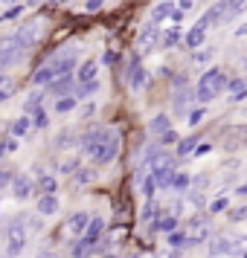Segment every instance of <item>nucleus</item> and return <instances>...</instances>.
<instances>
[{
    "mask_svg": "<svg viewBox=\"0 0 247 258\" xmlns=\"http://www.w3.org/2000/svg\"><path fill=\"white\" fill-rule=\"evenodd\" d=\"M73 70H76V55L73 52H61V55H56L50 64H44L35 73V84L38 87H47V84H53L61 76H73Z\"/></svg>",
    "mask_w": 247,
    "mask_h": 258,
    "instance_id": "1",
    "label": "nucleus"
},
{
    "mask_svg": "<svg viewBox=\"0 0 247 258\" xmlns=\"http://www.w3.org/2000/svg\"><path fill=\"white\" fill-rule=\"evenodd\" d=\"M224 87H227V76H224L221 70H207L198 79V102L201 105L212 102L215 96H221Z\"/></svg>",
    "mask_w": 247,
    "mask_h": 258,
    "instance_id": "2",
    "label": "nucleus"
},
{
    "mask_svg": "<svg viewBox=\"0 0 247 258\" xmlns=\"http://www.w3.org/2000/svg\"><path fill=\"white\" fill-rule=\"evenodd\" d=\"M24 244H26V223L24 218H12L9 226H6V252H9V258L21 255Z\"/></svg>",
    "mask_w": 247,
    "mask_h": 258,
    "instance_id": "3",
    "label": "nucleus"
},
{
    "mask_svg": "<svg viewBox=\"0 0 247 258\" xmlns=\"http://www.w3.org/2000/svg\"><path fill=\"white\" fill-rule=\"evenodd\" d=\"M117 154H119V137L114 134V131H108V137H105L102 142H99V145H96L93 151L87 154V157H90L93 163L105 165V163H111V160H114Z\"/></svg>",
    "mask_w": 247,
    "mask_h": 258,
    "instance_id": "4",
    "label": "nucleus"
},
{
    "mask_svg": "<svg viewBox=\"0 0 247 258\" xmlns=\"http://www.w3.org/2000/svg\"><path fill=\"white\" fill-rule=\"evenodd\" d=\"M105 137H108V128H87V131L82 134L79 145H82V151H84V154H90L96 145H99V142L105 140Z\"/></svg>",
    "mask_w": 247,
    "mask_h": 258,
    "instance_id": "5",
    "label": "nucleus"
},
{
    "mask_svg": "<svg viewBox=\"0 0 247 258\" xmlns=\"http://www.w3.org/2000/svg\"><path fill=\"white\" fill-rule=\"evenodd\" d=\"M145 84H149V73L140 67V58H134L131 61V70H128V87L137 93V90H142Z\"/></svg>",
    "mask_w": 247,
    "mask_h": 258,
    "instance_id": "6",
    "label": "nucleus"
},
{
    "mask_svg": "<svg viewBox=\"0 0 247 258\" xmlns=\"http://www.w3.org/2000/svg\"><path fill=\"white\" fill-rule=\"evenodd\" d=\"M207 26H210V21H207V18H201L198 24L186 32V38H183V41H186L189 49H198L201 44H204V38H207Z\"/></svg>",
    "mask_w": 247,
    "mask_h": 258,
    "instance_id": "7",
    "label": "nucleus"
},
{
    "mask_svg": "<svg viewBox=\"0 0 247 258\" xmlns=\"http://www.w3.org/2000/svg\"><path fill=\"white\" fill-rule=\"evenodd\" d=\"M157 41H160L157 26H145V29H140V35H137V52H140V55H145V52H149Z\"/></svg>",
    "mask_w": 247,
    "mask_h": 258,
    "instance_id": "8",
    "label": "nucleus"
},
{
    "mask_svg": "<svg viewBox=\"0 0 247 258\" xmlns=\"http://www.w3.org/2000/svg\"><path fill=\"white\" fill-rule=\"evenodd\" d=\"M96 73H99V61L87 58V61H82V67L73 73V76H76V82L79 84H90V82H96Z\"/></svg>",
    "mask_w": 247,
    "mask_h": 258,
    "instance_id": "9",
    "label": "nucleus"
},
{
    "mask_svg": "<svg viewBox=\"0 0 247 258\" xmlns=\"http://www.w3.org/2000/svg\"><path fill=\"white\" fill-rule=\"evenodd\" d=\"M207 232H210L207 221H192L183 235H186V244H201V241H207Z\"/></svg>",
    "mask_w": 247,
    "mask_h": 258,
    "instance_id": "10",
    "label": "nucleus"
},
{
    "mask_svg": "<svg viewBox=\"0 0 247 258\" xmlns=\"http://www.w3.org/2000/svg\"><path fill=\"white\" fill-rule=\"evenodd\" d=\"M9 186H12V195H15V198H21V200L32 195V180H29V177H24V174H15Z\"/></svg>",
    "mask_w": 247,
    "mask_h": 258,
    "instance_id": "11",
    "label": "nucleus"
},
{
    "mask_svg": "<svg viewBox=\"0 0 247 258\" xmlns=\"http://www.w3.org/2000/svg\"><path fill=\"white\" fill-rule=\"evenodd\" d=\"M73 84H76V76H61V79H56L53 84H47V90L61 99V96H67L73 90Z\"/></svg>",
    "mask_w": 247,
    "mask_h": 258,
    "instance_id": "12",
    "label": "nucleus"
},
{
    "mask_svg": "<svg viewBox=\"0 0 247 258\" xmlns=\"http://www.w3.org/2000/svg\"><path fill=\"white\" fill-rule=\"evenodd\" d=\"M90 218H93V215H87V212H76V215H70V221H67V229H70L73 235H84Z\"/></svg>",
    "mask_w": 247,
    "mask_h": 258,
    "instance_id": "13",
    "label": "nucleus"
},
{
    "mask_svg": "<svg viewBox=\"0 0 247 258\" xmlns=\"http://www.w3.org/2000/svg\"><path fill=\"white\" fill-rule=\"evenodd\" d=\"M102 226H105V223H102V218H90V223H87V229H84V235H82V241H87V244H96V241H99V235H102Z\"/></svg>",
    "mask_w": 247,
    "mask_h": 258,
    "instance_id": "14",
    "label": "nucleus"
},
{
    "mask_svg": "<svg viewBox=\"0 0 247 258\" xmlns=\"http://www.w3.org/2000/svg\"><path fill=\"white\" fill-rule=\"evenodd\" d=\"M175 3H169V0H163V3H157L154 6V12H152V18H154V24H160V21H166V18H172L175 15Z\"/></svg>",
    "mask_w": 247,
    "mask_h": 258,
    "instance_id": "15",
    "label": "nucleus"
},
{
    "mask_svg": "<svg viewBox=\"0 0 247 258\" xmlns=\"http://www.w3.org/2000/svg\"><path fill=\"white\" fill-rule=\"evenodd\" d=\"M38 212H41V215H56V212H59V198H56V195H44V198L38 200Z\"/></svg>",
    "mask_w": 247,
    "mask_h": 258,
    "instance_id": "16",
    "label": "nucleus"
},
{
    "mask_svg": "<svg viewBox=\"0 0 247 258\" xmlns=\"http://www.w3.org/2000/svg\"><path fill=\"white\" fill-rule=\"evenodd\" d=\"M29 131H32V119L29 116H21V119H15L12 122V137L15 140H18V137H26Z\"/></svg>",
    "mask_w": 247,
    "mask_h": 258,
    "instance_id": "17",
    "label": "nucleus"
},
{
    "mask_svg": "<svg viewBox=\"0 0 247 258\" xmlns=\"http://www.w3.org/2000/svg\"><path fill=\"white\" fill-rule=\"evenodd\" d=\"M149 131H152V134H160V137H163L166 131H172V122H169V116H166V113H160V116H154V119H152Z\"/></svg>",
    "mask_w": 247,
    "mask_h": 258,
    "instance_id": "18",
    "label": "nucleus"
},
{
    "mask_svg": "<svg viewBox=\"0 0 247 258\" xmlns=\"http://www.w3.org/2000/svg\"><path fill=\"white\" fill-rule=\"evenodd\" d=\"M76 105H79V96L67 93V96H61L59 102H56V110H59V113H67V110H76Z\"/></svg>",
    "mask_w": 247,
    "mask_h": 258,
    "instance_id": "19",
    "label": "nucleus"
},
{
    "mask_svg": "<svg viewBox=\"0 0 247 258\" xmlns=\"http://www.w3.org/2000/svg\"><path fill=\"white\" fill-rule=\"evenodd\" d=\"M177 41H180V29H177V26L163 29V35H160V44H163V47H175Z\"/></svg>",
    "mask_w": 247,
    "mask_h": 258,
    "instance_id": "20",
    "label": "nucleus"
},
{
    "mask_svg": "<svg viewBox=\"0 0 247 258\" xmlns=\"http://www.w3.org/2000/svg\"><path fill=\"white\" fill-rule=\"evenodd\" d=\"M12 93H15V82L9 79V76H3V73H0V102H6Z\"/></svg>",
    "mask_w": 247,
    "mask_h": 258,
    "instance_id": "21",
    "label": "nucleus"
},
{
    "mask_svg": "<svg viewBox=\"0 0 247 258\" xmlns=\"http://www.w3.org/2000/svg\"><path fill=\"white\" fill-rule=\"evenodd\" d=\"M160 232H175V226H177V221H175V215H160V221L154 223Z\"/></svg>",
    "mask_w": 247,
    "mask_h": 258,
    "instance_id": "22",
    "label": "nucleus"
},
{
    "mask_svg": "<svg viewBox=\"0 0 247 258\" xmlns=\"http://www.w3.org/2000/svg\"><path fill=\"white\" fill-rule=\"evenodd\" d=\"M35 110H41V93H32L29 99H26V105H24V116H32Z\"/></svg>",
    "mask_w": 247,
    "mask_h": 258,
    "instance_id": "23",
    "label": "nucleus"
},
{
    "mask_svg": "<svg viewBox=\"0 0 247 258\" xmlns=\"http://www.w3.org/2000/svg\"><path fill=\"white\" fill-rule=\"evenodd\" d=\"M93 246L96 244H87V241L76 244V246H73V258H90V255H93Z\"/></svg>",
    "mask_w": 247,
    "mask_h": 258,
    "instance_id": "24",
    "label": "nucleus"
},
{
    "mask_svg": "<svg viewBox=\"0 0 247 258\" xmlns=\"http://www.w3.org/2000/svg\"><path fill=\"white\" fill-rule=\"evenodd\" d=\"M29 119H32V128H47V125H50V116H47V110H44V107L35 110Z\"/></svg>",
    "mask_w": 247,
    "mask_h": 258,
    "instance_id": "25",
    "label": "nucleus"
},
{
    "mask_svg": "<svg viewBox=\"0 0 247 258\" xmlns=\"http://www.w3.org/2000/svg\"><path fill=\"white\" fill-rule=\"evenodd\" d=\"M195 145H198V140H195V137L177 142V154H180V157H183V154H195Z\"/></svg>",
    "mask_w": 247,
    "mask_h": 258,
    "instance_id": "26",
    "label": "nucleus"
},
{
    "mask_svg": "<svg viewBox=\"0 0 247 258\" xmlns=\"http://www.w3.org/2000/svg\"><path fill=\"white\" fill-rule=\"evenodd\" d=\"M38 180H41V191H44V195H56V180H53V177L41 174Z\"/></svg>",
    "mask_w": 247,
    "mask_h": 258,
    "instance_id": "27",
    "label": "nucleus"
},
{
    "mask_svg": "<svg viewBox=\"0 0 247 258\" xmlns=\"http://www.w3.org/2000/svg\"><path fill=\"white\" fill-rule=\"evenodd\" d=\"M186 105H189V90H186V93H183V90H177V96H175V107L180 110V113H183V110H186Z\"/></svg>",
    "mask_w": 247,
    "mask_h": 258,
    "instance_id": "28",
    "label": "nucleus"
},
{
    "mask_svg": "<svg viewBox=\"0 0 247 258\" xmlns=\"http://www.w3.org/2000/svg\"><path fill=\"white\" fill-rule=\"evenodd\" d=\"M12 171H9V168H3V165H0V188L3 186H9V183H12Z\"/></svg>",
    "mask_w": 247,
    "mask_h": 258,
    "instance_id": "29",
    "label": "nucleus"
},
{
    "mask_svg": "<svg viewBox=\"0 0 247 258\" xmlns=\"http://www.w3.org/2000/svg\"><path fill=\"white\" fill-rule=\"evenodd\" d=\"M76 177H79V183H90V180L96 177V171H90V168H79V174Z\"/></svg>",
    "mask_w": 247,
    "mask_h": 258,
    "instance_id": "30",
    "label": "nucleus"
},
{
    "mask_svg": "<svg viewBox=\"0 0 247 258\" xmlns=\"http://www.w3.org/2000/svg\"><path fill=\"white\" fill-rule=\"evenodd\" d=\"M59 168H61V174H76V171H79V168H76V163H73V160H64V163H61Z\"/></svg>",
    "mask_w": 247,
    "mask_h": 258,
    "instance_id": "31",
    "label": "nucleus"
},
{
    "mask_svg": "<svg viewBox=\"0 0 247 258\" xmlns=\"http://www.w3.org/2000/svg\"><path fill=\"white\" fill-rule=\"evenodd\" d=\"M169 244H172V246H183V244H186V235L172 232V235H169Z\"/></svg>",
    "mask_w": 247,
    "mask_h": 258,
    "instance_id": "32",
    "label": "nucleus"
},
{
    "mask_svg": "<svg viewBox=\"0 0 247 258\" xmlns=\"http://www.w3.org/2000/svg\"><path fill=\"white\" fill-rule=\"evenodd\" d=\"M99 90V82H90V84H82V90H79V96H90Z\"/></svg>",
    "mask_w": 247,
    "mask_h": 258,
    "instance_id": "33",
    "label": "nucleus"
},
{
    "mask_svg": "<svg viewBox=\"0 0 247 258\" xmlns=\"http://www.w3.org/2000/svg\"><path fill=\"white\" fill-rule=\"evenodd\" d=\"M172 186H175V188H186V186H189V177H183V174H177V171H175V180H172Z\"/></svg>",
    "mask_w": 247,
    "mask_h": 258,
    "instance_id": "34",
    "label": "nucleus"
},
{
    "mask_svg": "<svg viewBox=\"0 0 247 258\" xmlns=\"http://www.w3.org/2000/svg\"><path fill=\"white\" fill-rule=\"evenodd\" d=\"M160 142H163V145H172V142H177V134L175 131H166L163 137H160Z\"/></svg>",
    "mask_w": 247,
    "mask_h": 258,
    "instance_id": "35",
    "label": "nucleus"
},
{
    "mask_svg": "<svg viewBox=\"0 0 247 258\" xmlns=\"http://www.w3.org/2000/svg\"><path fill=\"white\" fill-rule=\"evenodd\" d=\"M210 55H212V49H210V52H207V49H195V55H192V58H195V61H207Z\"/></svg>",
    "mask_w": 247,
    "mask_h": 258,
    "instance_id": "36",
    "label": "nucleus"
},
{
    "mask_svg": "<svg viewBox=\"0 0 247 258\" xmlns=\"http://www.w3.org/2000/svg\"><path fill=\"white\" fill-rule=\"evenodd\" d=\"M201 119H204V110H201V107H198V110H192V113H189V122H192V125H198Z\"/></svg>",
    "mask_w": 247,
    "mask_h": 258,
    "instance_id": "37",
    "label": "nucleus"
},
{
    "mask_svg": "<svg viewBox=\"0 0 247 258\" xmlns=\"http://www.w3.org/2000/svg\"><path fill=\"white\" fill-rule=\"evenodd\" d=\"M56 145H59V148H64V145H73V137H70V134H61Z\"/></svg>",
    "mask_w": 247,
    "mask_h": 258,
    "instance_id": "38",
    "label": "nucleus"
},
{
    "mask_svg": "<svg viewBox=\"0 0 247 258\" xmlns=\"http://www.w3.org/2000/svg\"><path fill=\"white\" fill-rule=\"evenodd\" d=\"M142 188H145V195H149V198H152V195H154V188H157V186H154V180H152V177H149V180H145V183H142Z\"/></svg>",
    "mask_w": 247,
    "mask_h": 258,
    "instance_id": "39",
    "label": "nucleus"
},
{
    "mask_svg": "<svg viewBox=\"0 0 247 258\" xmlns=\"http://www.w3.org/2000/svg\"><path fill=\"white\" fill-rule=\"evenodd\" d=\"M102 3H105V0H87V6H84V9H87V12H96Z\"/></svg>",
    "mask_w": 247,
    "mask_h": 258,
    "instance_id": "40",
    "label": "nucleus"
},
{
    "mask_svg": "<svg viewBox=\"0 0 247 258\" xmlns=\"http://www.w3.org/2000/svg\"><path fill=\"white\" fill-rule=\"evenodd\" d=\"M224 206H227V198H218L215 203H212V212H221Z\"/></svg>",
    "mask_w": 247,
    "mask_h": 258,
    "instance_id": "41",
    "label": "nucleus"
},
{
    "mask_svg": "<svg viewBox=\"0 0 247 258\" xmlns=\"http://www.w3.org/2000/svg\"><path fill=\"white\" fill-rule=\"evenodd\" d=\"M177 9H180V12H186V9H192V0H180V3H177Z\"/></svg>",
    "mask_w": 247,
    "mask_h": 258,
    "instance_id": "42",
    "label": "nucleus"
},
{
    "mask_svg": "<svg viewBox=\"0 0 247 258\" xmlns=\"http://www.w3.org/2000/svg\"><path fill=\"white\" fill-rule=\"evenodd\" d=\"M15 15H21V6H12V9H9V12L3 15V18H15Z\"/></svg>",
    "mask_w": 247,
    "mask_h": 258,
    "instance_id": "43",
    "label": "nucleus"
},
{
    "mask_svg": "<svg viewBox=\"0 0 247 258\" xmlns=\"http://www.w3.org/2000/svg\"><path fill=\"white\" fill-rule=\"evenodd\" d=\"M207 151H210V145H207V142H201L198 148H195V154H207Z\"/></svg>",
    "mask_w": 247,
    "mask_h": 258,
    "instance_id": "44",
    "label": "nucleus"
},
{
    "mask_svg": "<svg viewBox=\"0 0 247 258\" xmlns=\"http://www.w3.org/2000/svg\"><path fill=\"white\" fill-rule=\"evenodd\" d=\"M38 258H56V255H50V252H41V255H38Z\"/></svg>",
    "mask_w": 247,
    "mask_h": 258,
    "instance_id": "45",
    "label": "nucleus"
},
{
    "mask_svg": "<svg viewBox=\"0 0 247 258\" xmlns=\"http://www.w3.org/2000/svg\"><path fill=\"white\" fill-rule=\"evenodd\" d=\"M3 154H6V145H3V142H0V157H3Z\"/></svg>",
    "mask_w": 247,
    "mask_h": 258,
    "instance_id": "46",
    "label": "nucleus"
},
{
    "mask_svg": "<svg viewBox=\"0 0 247 258\" xmlns=\"http://www.w3.org/2000/svg\"><path fill=\"white\" fill-rule=\"evenodd\" d=\"M3 3H12V6H18V3H21V0H3Z\"/></svg>",
    "mask_w": 247,
    "mask_h": 258,
    "instance_id": "47",
    "label": "nucleus"
}]
</instances>
